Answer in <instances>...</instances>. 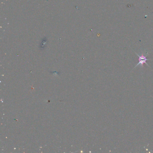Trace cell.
Here are the masks:
<instances>
[{
  "label": "cell",
  "mask_w": 153,
  "mask_h": 153,
  "mask_svg": "<svg viewBox=\"0 0 153 153\" xmlns=\"http://www.w3.org/2000/svg\"><path fill=\"white\" fill-rule=\"evenodd\" d=\"M135 53L137 54V56L138 57L139 62L137 64V65L134 68V69H135V68H137V67L138 65H140V68H144V64H146L148 67H150L149 65L146 63V61L148 60H149V59L146 58V57L148 55V53L146 55V54H144V53H142L141 54L139 55L138 53H136V52Z\"/></svg>",
  "instance_id": "6da1fadb"
}]
</instances>
